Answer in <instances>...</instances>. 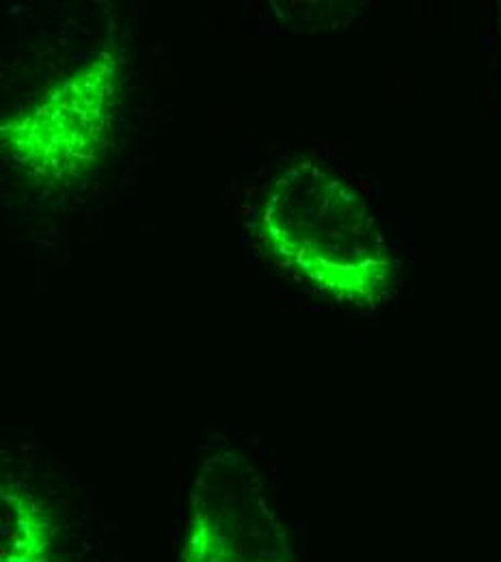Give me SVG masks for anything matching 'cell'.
Here are the masks:
<instances>
[{
    "mask_svg": "<svg viewBox=\"0 0 501 562\" xmlns=\"http://www.w3.org/2000/svg\"><path fill=\"white\" fill-rule=\"evenodd\" d=\"M180 562H294L286 524L244 454L223 448L202 463Z\"/></svg>",
    "mask_w": 501,
    "mask_h": 562,
    "instance_id": "3",
    "label": "cell"
},
{
    "mask_svg": "<svg viewBox=\"0 0 501 562\" xmlns=\"http://www.w3.org/2000/svg\"><path fill=\"white\" fill-rule=\"evenodd\" d=\"M0 562H57V521L46 499L26 483H0Z\"/></svg>",
    "mask_w": 501,
    "mask_h": 562,
    "instance_id": "4",
    "label": "cell"
},
{
    "mask_svg": "<svg viewBox=\"0 0 501 562\" xmlns=\"http://www.w3.org/2000/svg\"><path fill=\"white\" fill-rule=\"evenodd\" d=\"M255 234L277 269L340 305L372 310L396 280L391 247L365 198L318 160H296L271 180Z\"/></svg>",
    "mask_w": 501,
    "mask_h": 562,
    "instance_id": "1",
    "label": "cell"
},
{
    "mask_svg": "<svg viewBox=\"0 0 501 562\" xmlns=\"http://www.w3.org/2000/svg\"><path fill=\"white\" fill-rule=\"evenodd\" d=\"M119 55L104 48L59 78L33 104L0 122L4 158L37 184H70L111 149L119 113Z\"/></svg>",
    "mask_w": 501,
    "mask_h": 562,
    "instance_id": "2",
    "label": "cell"
}]
</instances>
